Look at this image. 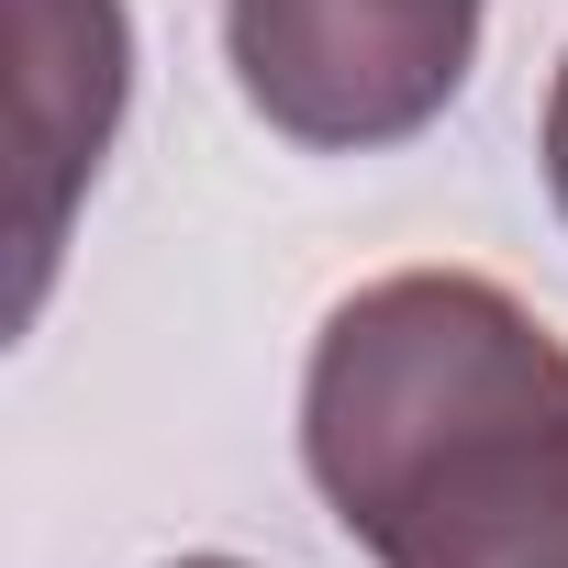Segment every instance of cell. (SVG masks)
Returning <instances> with one entry per match:
<instances>
[{
  "label": "cell",
  "mask_w": 568,
  "mask_h": 568,
  "mask_svg": "<svg viewBox=\"0 0 568 568\" xmlns=\"http://www.w3.org/2000/svg\"><path fill=\"white\" fill-rule=\"evenodd\" d=\"M490 0H223V57L267 134L313 156H379L446 123L479 68Z\"/></svg>",
  "instance_id": "7a4b0ae2"
},
{
  "label": "cell",
  "mask_w": 568,
  "mask_h": 568,
  "mask_svg": "<svg viewBox=\"0 0 568 568\" xmlns=\"http://www.w3.org/2000/svg\"><path fill=\"white\" fill-rule=\"evenodd\" d=\"M302 468L379 568H568V346L479 267L324 313Z\"/></svg>",
  "instance_id": "6da1fadb"
},
{
  "label": "cell",
  "mask_w": 568,
  "mask_h": 568,
  "mask_svg": "<svg viewBox=\"0 0 568 568\" xmlns=\"http://www.w3.org/2000/svg\"><path fill=\"white\" fill-rule=\"evenodd\" d=\"M168 568H245V557H168Z\"/></svg>",
  "instance_id": "5b68a950"
},
{
  "label": "cell",
  "mask_w": 568,
  "mask_h": 568,
  "mask_svg": "<svg viewBox=\"0 0 568 568\" xmlns=\"http://www.w3.org/2000/svg\"><path fill=\"white\" fill-rule=\"evenodd\" d=\"M134 101V23L123 0H12V245H23V324L45 313V278L68 245V212L90 201L112 134Z\"/></svg>",
  "instance_id": "3957f363"
},
{
  "label": "cell",
  "mask_w": 568,
  "mask_h": 568,
  "mask_svg": "<svg viewBox=\"0 0 568 568\" xmlns=\"http://www.w3.org/2000/svg\"><path fill=\"white\" fill-rule=\"evenodd\" d=\"M546 201H557V223H568V57H557V79H546Z\"/></svg>",
  "instance_id": "277c9868"
}]
</instances>
